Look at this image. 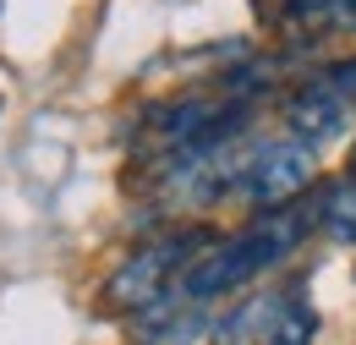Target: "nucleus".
I'll list each match as a JSON object with an SVG mask.
<instances>
[{
    "label": "nucleus",
    "mask_w": 356,
    "mask_h": 345,
    "mask_svg": "<svg viewBox=\"0 0 356 345\" xmlns=\"http://www.w3.org/2000/svg\"><path fill=\"white\" fill-rule=\"evenodd\" d=\"M351 175H356V148H351Z\"/></svg>",
    "instance_id": "obj_9"
},
{
    "label": "nucleus",
    "mask_w": 356,
    "mask_h": 345,
    "mask_svg": "<svg viewBox=\"0 0 356 345\" xmlns=\"http://www.w3.org/2000/svg\"><path fill=\"white\" fill-rule=\"evenodd\" d=\"M220 236L203 230V225H186V230H165L154 241H143L132 258L121 263L104 285V307L110 312H143L148 302H159L165 291H176V280L186 274V263L203 258Z\"/></svg>",
    "instance_id": "obj_2"
},
{
    "label": "nucleus",
    "mask_w": 356,
    "mask_h": 345,
    "mask_svg": "<svg viewBox=\"0 0 356 345\" xmlns=\"http://www.w3.org/2000/svg\"><path fill=\"white\" fill-rule=\"evenodd\" d=\"M318 225H323L334 241L356 247V175H340L334 186L318 192Z\"/></svg>",
    "instance_id": "obj_6"
},
{
    "label": "nucleus",
    "mask_w": 356,
    "mask_h": 345,
    "mask_svg": "<svg viewBox=\"0 0 356 345\" xmlns=\"http://www.w3.org/2000/svg\"><path fill=\"white\" fill-rule=\"evenodd\" d=\"M236 335H258V345H312L318 335V312L307 307V296H258L252 307L236 312L230 323Z\"/></svg>",
    "instance_id": "obj_5"
},
{
    "label": "nucleus",
    "mask_w": 356,
    "mask_h": 345,
    "mask_svg": "<svg viewBox=\"0 0 356 345\" xmlns=\"http://www.w3.org/2000/svg\"><path fill=\"white\" fill-rule=\"evenodd\" d=\"M312 192V148L302 137H274V143H252L241 154V170L230 198L252 203V209H274V203H291Z\"/></svg>",
    "instance_id": "obj_3"
},
{
    "label": "nucleus",
    "mask_w": 356,
    "mask_h": 345,
    "mask_svg": "<svg viewBox=\"0 0 356 345\" xmlns=\"http://www.w3.org/2000/svg\"><path fill=\"white\" fill-rule=\"evenodd\" d=\"M329 83L356 99V55H351V61H340V66H329Z\"/></svg>",
    "instance_id": "obj_8"
},
{
    "label": "nucleus",
    "mask_w": 356,
    "mask_h": 345,
    "mask_svg": "<svg viewBox=\"0 0 356 345\" xmlns=\"http://www.w3.org/2000/svg\"><path fill=\"white\" fill-rule=\"evenodd\" d=\"M351 104L356 99L340 93V88L329 83V72H323V77H307V83L285 99V127H291V137H302L307 148H318V143H329L334 131H346Z\"/></svg>",
    "instance_id": "obj_4"
},
{
    "label": "nucleus",
    "mask_w": 356,
    "mask_h": 345,
    "mask_svg": "<svg viewBox=\"0 0 356 345\" xmlns=\"http://www.w3.org/2000/svg\"><path fill=\"white\" fill-rule=\"evenodd\" d=\"M285 22L296 28H346L356 33V0H280Z\"/></svg>",
    "instance_id": "obj_7"
},
{
    "label": "nucleus",
    "mask_w": 356,
    "mask_h": 345,
    "mask_svg": "<svg viewBox=\"0 0 356 345\" xmlns=\"http://www.w3.org/2000/svg\"><path fill=\"white\" fill-rule=\"evenodd\" d=\"M312 230H318V192H302V198H291V203L258 209L252 225H241L236 236L214 241L203 258L186 263V274L176 280V291L186 302H220L230 291L252 285L264 268L285 263Z\"/></svg>",
    "instance_id": "obj_1"
}]
</instances>
